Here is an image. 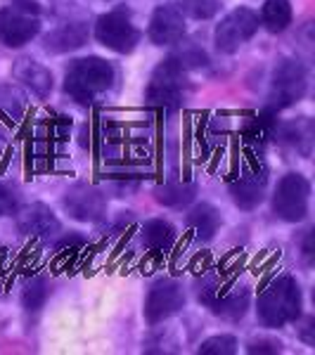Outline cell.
Instances as JSON below:
<instances>
[{
    "label": "cell",
    "mask_w": 315,
    "mask_h": 355,
    "mask_svg": "<svg viewBox=\"0 0 315 355\" xmlns=\"http://www.w3.org/2000/svg\"><path fill=\"white\" fill-rule=\"evenodd\" d=\"M176 242V230L169 220H147L142 225V244L154 254H164Z\"/></svg>",
    "instance_id": "obj_17"
},
{
    "label": "cell",
    "mask_w": 315,
    "mask_h": 355,
    "mask_svg": "<svg viewBox=\"0 0 315 355\" xmlns=\"http://www.w3.org/2000/svg\"><path fill=\"white\" fill-rule=\"evenodd\" d=\"M204 50H187V53L169 55L154 69L150 85H147V105L157 110H178L185 100L187 71L192 67H204Z\"/></svg>",
    "instance_id": "obj_1"
},
{
    "label": "cell",
    "mask_w": 315,
    "mask_h": 355,
    "mask_svg": "<svg viewBox=\"0 0 315 355\" xmlns=\"http://www.w3.org/2000/svg\"><path fill=\"white\" fill-rule=\"evenodd\" d=\"M182 10L194 19H211L221 10V0H182Z\"/></svg>",
    "instance_id": "obj_22"
},
{
    "label": "cell",
    "mask_w": 315,
    "mask_h": 355,
    "mask_svg": "<svg viewBox=\"0 0 315 355\" xmlns=\"http://www.w3.org/2000/svg\"><path fill=\"white\" fill-rule=\"evenodd\" d=\"M221 214L216 206L211 204H197L194 209L187 214V225H190V230L197 234V239H202V242H209V239L216 237V232L221 230Z\"/></svg>",
    "instance_id": "obj_16"
},
{
    "label": "cell",
    "mask_w": 315,
    "mask_h": 355,
    "mask_svg": "<svg viewBox=\"0 0 315 355\" xmlns=\"http://www.w3.org/2000/svg\"><path fill=\"white\" fill-rule=\"evenodd\" d=\"M19 230L24 234H36V237H53L60 232V220L45 204H31L19 214Z\"/></svg>",
    "instance_id": "obj_14"
},
{
    "label": "cell",
    "mask_w": 315,
    "mask_h": 355,
    "mask_svg": "<svg viewBox=\"0 0 315 355\" xmlns=\"http://www.w3.org/2000/svg\"><path fill=\"white\" fill-rule=\"evenodd\" d=\"M259 320L263 327L280 329L296 322L301 315V289L294 277H278L259 296Z\"/></svg>",
    "instance_id": "obj_3"
},
{
    "label": "cell",
    "mask_w": 315,
    "mask_h": 355,
    "mask_svg": "<svg viewBox=\"0 0 315 355\" xmlns=\"http://www.w3.org/2000/svg\"><path fill=\"white\" fill-rule=\"evenodd\" d=\"M237 351V339L230 334H219L206 339L202 346H199V355H232Z\"/></svg>",
    "instance_id": "obj_21"
},
{
    "label": "cell",
    "mask_w": 315,
    "mask_h": 355,
    "mask_svg": "<svg viewBox=\"0 0 315 355\" xmlns=\"http://www.w3.org/2000/svg\"><path fill=\"white\" fill-rule=\"evenodd\" d=\"M259 31V15L249 8H237L230 15L221 19V24L214 31L216 50L223 55H232L242 48L254 33Z\"/></svg>",
    "instance_id": "obj_8"
},
{
    "label": "cell",
    "mask_w": 315,
    "mask_h": 355,
    "mask_svg": "<svg viewBox=\"0 0 315 355\" xmlns=\"http://www.w3.org/2000/svg\"><path fill=\"white\" fill-rule=\"evenodd\" d=\"M261 24L271 33H282L291 24L289 0H266L261 10Z\"/></svg>",
    "instance_id": "obj_18"
},
{
    "label": "cell",
    "mask_w": 315,
    "mask_h": 355,
    "mask_svg": "<svg viewBox=\"0 0 315 355\" xmlns=\"http://www.w3.org/2000/svg\"><path fill=\"white\" fill-rule=\"evenodd\" d=\"M85 43H88V24L85 21H67L45 36L43 48L53 55H62L83 48Z\"/></svg>",
    "instance_id": "obj_13"
},
{
    "label": "cell",
    "mask_w": 315,
    "mask_h": 355,
    "mask_svg": "<svg viewBox=\"0 0 315 355\" xmlns=\"http://www.w3.org/2000/svg\"><path fill=\"white\" fill-rule=\"evenodd\" d=\"M65 209L71 214V218H76V220L97 223V220L105 218L107 202H105V194H100L95 187L76 185V187H71V190L67 192Z\"/></svg>",
    "instance_id": "obj_11"
},
{
    "label": "cell",
    "mask_w": 315,
    "mask_h": 355,
    "mask_svg": "<svg viewBox=\"0 0 315 355\" xmlns=\"http://www.w3.org/2000/svg\"><path fill=\"white\" fill-rule=\"evenodd\" d=\"M95 38L107 50H114L119 55H128L135 50L140 33L130 19V12L126 8H117L112 12L97 17L95 21Z\"/></svg>",
    "instance_id": "obj_6"
},
{
    "label": "cell",
    "mask_w": 315,
    "mask_h": 355,
    "mask_svg": "<svg viewBox=\"0 0 315 355\" xmlns=\"http://www.w3.org/2000/svg\"><path fill=\"white\" fill-rule=\"evenodd\" d=\"M266 182L268 178L266 173H259V171H247L244 175H239L237 180L230 182V194H232V202L244 211L256 209L263 197H266Z\"/></svg>",
    "instance_id": "obj_12"
},
{
    "label": "cell",
    "mask_w": 315,
    "mask_h": 355,
    "mask_svg": "<svg viewBox=\"0 0 315 355\" xmlns=\"http://www.w3.org/2000/svg\"><path fill=\"white\" fill-rule=\"evenodd\" d=\"M249 353H280L282 351V343L275 341V339H259V341H251Z\"/></svg>",
    "instance_id": "obj_24"
},
{
    "label": "cell",
    "mask_w": 315,
    "mask_h": 355,
    "mask_svg": "<svg viewBox=\"0 0 315 355\" xmlns=\"http://www.w3.org/2000/svg\"><path fill=\"white\" fill-rule=\"evenodd\" d=\"M185 306V291L176 279H159L150 289L145 301V320L150 324H159L176 315Z\"/></svg>",
    "instance_id": "obj_9"
},
{
    "label": "cell",
    "mask_w": 315,
    "mask_h": 355,
    "mask_svg": "<svg viewBox=\"0 0 315 355\" xmlns=\"http://www.w3.org/2000/svg\"><path fill=\"white\" fill-rule=\"evenodd\" d=\"M308 90V71L299 60H284L275 67L271 93H268V112L278 114L296 105Z\"/></svg>",
    "instance_id": "obj_5"
},
{
    "label": "cell",
    "mask_w": 315,
    "mask_h": 355,
    "mask_svg": "<svg viewBox=\"0 0 315 355\" xmlns=\"http://www.w3.org/2000/svg\"><path fill=\"white\" fill-rule=\"evenodd\" d=\"M194 192H197V187H194L192 182H187V185H180V182H169V185L157 187V190H154V199H157L159 204H164V206L180 209V206L192 202Z\"/></svg>",
    "instance_id": "obj_19"
},
{
    "label": "cell",
    "mask_w": 315,
    "mask_h": 355,
    "mask_svg": "<svg viewBox=\"0 0 315 355\" xmlns=\"http://www.w3.org/2000/svg\"><path fill=\"white\" fill-rule=\"evenodd\" d=\"M15 76L19 78V81L24 83L33 95L41 97V100L53 93V73H50L43 64H38L36 60H28V57H24V60L17 62Z\"/></svg>",
    "instance_id": "obj_15"
},
{
    "label": "cell",
    "mask_w": 315,
    "mask_h": 355,
    "mask_svg": "<svg viewBox=\"0 0 315 355\" xmlns=\"http://www.w3.org/2000/svg\"><path fill=\"white\" fill-rule=\"evenodd\" d=\"M41 31V8L36 0H12L0 10V43L22 48Z\"/></svg>",
    "instance_id": "obj_4"
},
{
    "label": "cell",
    "mask_w": 315,
    "mask_h": 355,
    "mask_svg": "<svg viewBox=\"0 0 315 355\" xmlns=\"http://www.w3.org/2000/svg\"><path fill=\"white\" fill-rule=\"evenodd\" d=\"M48 296H50V282L43 277V275H38V277H33L31 282L24 287L22 303H24V308L28 313H38L45 306Z\"/></svg>",
    "instance_id": "obj_20"
},
{
    "label": "cell",
    "mask_w": 315,
    "mask_h": 355,
    "mask_svg": "<svg viewBox=\"0 0 315 355\" xmlns=\"http://www.w3.org/2000/svg\"><path fill=\"white\" fill-rule=\"evenodd\" d=\"M147 36H150L152 45H159V48L178 43L185 36V17H182V10L178 5L169 3L154 10Z\"/></svg>",
    "instance_id": "obj_10"
},
{
    "label": "cell",
    "mask_w": 315,
    "mask_h": 355,
    "mask_svg": "<svg viewBox=\"0 0 315 355\" xmlns=\"http://www.w3.org/2000/svg\"><path fill=\"white\" fill-rule=\"evenodd\" d=\"M114 83V67L102 57L74 60L65 76V93L74 102L88 107L97 95L107 93Z\"/></svg>",
    "instance_id": "obj_2"
},
{
    "label": "cell",
    "mask_w": 315,
    "mask_h": 355,
    "mask_svg": "<svg viewBox=\"0 0 315 355\" xmlns=\"http://www.w3.org/2000/svg\"><path fill=\"white\" fill-rule=\"evenodd\" d=\"M19 204V192L10 182H0V218L10 216Z\"/></svg>",
    "instance_id": "obj_23"
},
{
    "label": "cell",
    "mask_w": 315,
    "mask_h": 355,
    "mask_svg": "<svg viewBox=\"0 0 315 355\" xmlns=\"http://www.w3.org/2000/svg\"><path fill=\"white\" fill-rule=\"evenodd\" d=\"M311 182L301 173H287L273 194V214L287 223H299L308 216Z\"/></svg>",
    "instance_id": "obj_7"
}]
</instances>
